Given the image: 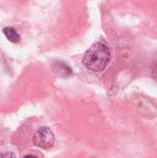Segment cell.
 Masks as SVG:
<instances>
[{
	"instance_id": "cell-1",
	"label": "cell",
	"mask_w": 157,
	"mask_h": 158,
	"mask_svg": "<svg viewBox=\"0 0 157 158\" xmlns=\"http://www.w3.org/2000/svg\"><path fill=\"white\" fill-rule=\"evenodd\" d=\"M111 57L109 47L104 43L93 44L84 54L82 58L83 65L93 72L104 70L108 65Z\"/></svg>"
},
{
	"instance_id": "cell-2",
	"label": "cell",
	"mask_w": 157,
	"mask_h": 158,
	"mask_svg": "<svg viewBox=\"0 0 157 158\" xmlns=\"http://www.w3.org/2000/svg\"><path fill=\"white\" fill-rule=\"evenodd\" d=\"M32 143L35 146L42 149H49L54 145L55 136L53 131L46 127L39 129L33 136Z\"/></svg>"
},
{
	"instance_id": "cell-3",
	"label": "cell",
	"mask_w": 157,
	"mask_h": 158,
	"mask_svg": "<svg viewBox=\"0 0 157 158\" xmlns=\"http://www.w3.org/2000/svg\"><path fill=\"white\" fill-rule=\"evenodd\" d=\"M3 32L9 42H11L13 44H18L20 42V35L18 33V31L14 28L6 27L3 29Z\"/></svg>"
},
{
	"instance_id": "cell-4",
	"label": "cell",
	"mask_w": 157,
	"mask_h": 158,
	"mask_svg": "<svg viewBox=\"0 0 157 158\" xmlns=\"http://www.w3.org/2000/svg\"><path fill=\"white\" fill-rule=\"evenodd\" d=\"M152 73H153V77L155 78V80L157 81V61L155 63V65L153 66Z\"/></svg>"
}]
</instances>
